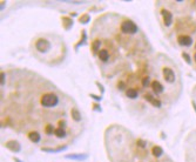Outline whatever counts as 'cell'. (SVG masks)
<instances>
[{
  "instance_id": "277c9868",
  "label": "cell",
  "mask_w": 196,
  "mask_h": 162,
  "mask_svg": "<svg viewBox=\"0 0 196 162\" xmlns=\"http://www.w3.org/2000/svg\"><path fill=\"white\" fill-rule=\"evenodd\" d=\"M120 28H121V32L126 35H135L139 32L138 25L129 18H124L121 20Z\"/></svg>"
},
{
  "instance_id": "7a4b0ae2",
  "label": "cell",
  "mask_w": 196,
  "mask_h": 162,
  "mask_svg": "<svg viewBox=\"0 0 196 162\" xmlns=\"http://www.w3.org/2000/svg\"><path fill=\"white\" fill-rule=\"evenodd\" d=\"M60 104V95L55 89L45 91L39 97V105L42 108H54Z\"/></svg>"
},
{
  "instance_id": "8992f818",
  "label": "cell",
  "mask_w": 196,
  "mask_h": 162,
  "mask_svg": "<svg viewBox=\"0 0 196 162\" xmlns=\"http://www.w3.org/2000/svg\"><path fill=\"white\" fill-rule=\"evenodd\" d=\"M150 88H152V92L155 94V95H161L164 91V87L162 85L161 81L158 80H153L150 82Z\"/></svg>"
},
{
  "instance_id": "9c48e42d",
  "label": "cell",
  "mask_w": 196,
  "mask_h": 162,
  "mask_svg": "<svg viewBox=\"0 0 196 162\" xmlns=\"http://www.w3.org/2000/svg\"><path fill=\"white\" fill-rule=\"evenodd\" d=\"M27 136H28L30 141H32L33 143H39V142L41 141V135H40V133H39V132H36V130H32V132H30Z\"/></svg>"
},
{
  "instance_id": "30bf717a",
  "label": "cell",
  "mask_w": 196,
  "mask_h": 162,
  "mask_svg": "<svg viewBox=\"0 0 196 162\" xmlns=\"http://www.w3.org/2000/svg\"><path fill=\"white\" fill-rule=\"evenodd\" d=\"M125 95L128 99H136L139 96V92L136 88H134V87H128V88L125 91Z\"/></svg>"
},
{
  "instance_id": "4fadbf2b",
  "label": "cell",
  "mask_w": 196,
  "mask_h": 162,
  "mask_svg": "<svg viewBox=\"0 0 196 162\" xmlns=\"http://www.w3.org/2000/svg\"><path fill=\"white\" fill-rule=\"evenodd\" d=\"M152 154H153V156H155V157H160V156L163 154V149H162L161 147H158V146H154V147L152 148Z\"/></svg>"
},
{
  "instance_id": "9a60e30c",
  "label": "cell",
  "mask_w": 196,
  "mask_h": 162,
  "mask_svg": "<svg viewBox=\"0 0 196 162\" xmlns=\"http://www.w3.org/2000/svg\"><path fill=\"white\" fill-rule=\"evenodd\" d=\"M183 56H185V59L187 60V62H188V64H190V62H191V60L189 59V55H188L187 53H183Z\"/></svg>"
},
{
  "instance_id": "3957f363",
  "label": "cell",
  "mask_w": 196,
  "mask_h": 162,
  "mask_svg": "<svg viewBox=\"0 0 196 162\" xmlns=\"http://www.w3.org/2000/svg\"><path fill=\"white\" fill-rule=\"evenodd\" d=\"M160 74H161V78L163 79V81L166 83H168V85H173L177 80V73L175 72L174 67L170 66V65H163V66H161Z\"/></svg>"
},
{
  "instance_id": "8fae6325",
  "label": "cell",
  "mask_w": 196,
  "mask_h": 162,
  "mask_svg": "<svg viewBox=\"0 0 196 162\" xmlns=\"http://www.w3.org/2000/svg\"><path fill=\"white\" fill-rule=\"evenodd\" d=\"M70 116H72V119L74 120L75 122H80L81 121V113H80V110L77 107L72 108V110H70Z\"/></svg>"
},
{
  "instance_id": "52a82bcc",
  "label": "cell",
  "mask_w": 196,
  "mask_h": 162,
  "mask_svg": "<svg viewBox=\"0 0 196 162\" xmlns=\"http://www.w3.org/2000/svg\"><path fill=\"white\" fill-rule=\"evenodd\" d=\"M177 42L180 46H183V47H190L193 45V38L190 35H180L177 38Z\"/></svg>"
},
{
  "instance_id": "6da1fadb",
  "label": "cell",
  "mask_w": 196,
  "mask_h": 162,
  "mask_svg": "<svg viewBox=\"0 0 196 162\" xmlns=\"http://www.w3.org/2000/svg\"><path fill=\"white\" fill-rule=\"evenodd\" d=\"M52 34H41L35 36L31 42V52L32 54L46 64L54 65V59L56 64H60L66 55L65 44L60 36L52 38Z\"/></svg>"
},
{
  "instance_id": "2e32d148",
  "label": "cell",
  "mask_w": 196,
  "mask_h": 162,
  "mask_svg": "<svg viewBox=\"0 0 196 162\" xmlns=\"http://www.w3.org/2000/svg\"><path fill=\"white\" fill-rule=\"evenodd\" d=\"M194 58H195V61H196V53H195V55H194Z\"/></svg>"
},
{
  "instance_id": "7c38bea8",
  "label": "cell",
  "mask_w": 196,
  "mask_h": 162,
  "mask_svg": "<svg viewBox=\"0 0 196 162\" xmlns=\"http://www.w3.org/2000/svg\"><path fill=\"white\" fill-rule=\"evenodd\" d=\"M54 135L56 136L58 139H65L66 136H67V130L65 129V128H56L55 129V132H54Z\"/></svg>"
},
{
  "instance_id": "ba28073f",
  "label": "cell",
  "mask_w": 196,
  "mask_h": 162,
  "mask_svg": "<svg viewBox=\"0 0 196 162\" xmlns=\"http://www.w3.org/2000/svg\"><path fill=\"white\" fill-rule=\"evenodd\" d=\"M5 147L7 149H9L11 152H14V153H18L21 151V145L17 141V140H11V141H7L5 143Z\"/></svg>"
},
{
  "instance_id": "5b68a950",
  "label": "cell",
  "mask_w": 196,
  "mask_h": 162,
  "mask_svg": "<svg viewBox=\"0 0 196 162\" xmlns=\"http://www.w3.org/2000/svg\"><path fill=\"white\" fill-rule=\"evenodd\" d=\"M161 15H162V21L166 27H169L173 24V13L167 8H161Z\"/></svg>"
},
{
  "instance_id": "e0dca14e",
  "label": "cell",
  "mask_w": 196,
  "mask_h": 162,
  "mask_svg": "<svg viewBox=\"0 0 196 162\" xmlns=\"http://www.w3.org/2000/svg\"><path fill=\"white\" fill-rule=\"evenodd\" d=\"M195 89H196V88H195ZM194 93H196V92H194Z\"/></svg>"
},
{
  "instance_id": "5bb4252c",
  "label": "cell",
  "mask_w": 196,
  "mask_h": 162,
  "mask_svg": "<svg viewBox=\"0 0 196 162\" xmlns=\"http://www.w3.org/2000/svg\"><path fill=\"white\" fill-rule=\"evenodd\" d=\"M67 157H69V159H79V160H83V159H86V155H67Z\"/></svg>"
}]
</instances>
